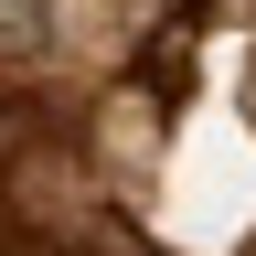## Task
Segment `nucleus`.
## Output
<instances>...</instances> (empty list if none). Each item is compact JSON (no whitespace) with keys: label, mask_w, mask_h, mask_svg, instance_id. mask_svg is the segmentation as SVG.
<instances>
[{"label":"nucleus","mask_w":256,"mask_h":256,"mask_svg":"<svg viewBox=\"0 0 256 256\" xmlns=\"http://www.w3.org/2000/svg\"><path fill=\"white\" fill-rule=\"evenodd\" d=\"M150 32V0H54V43L75 54H128Z\"/></svg>","instance_id":"obj_2"},{"label":"nucleus","mask_w":256,"mask_h":256,"mask_svg":"<svg viewBox=\"0 0 256 256\" xmlns=\"http://www.w3.org/2000/svg\"><path fill=\"white\" fill-rule=\"evenodd\" d=\"M96 203V171H86V139H75V107L43 86H11L0 96V224H86Z\"/></svg>","instance_id":"obj_1"}]
</instances>
